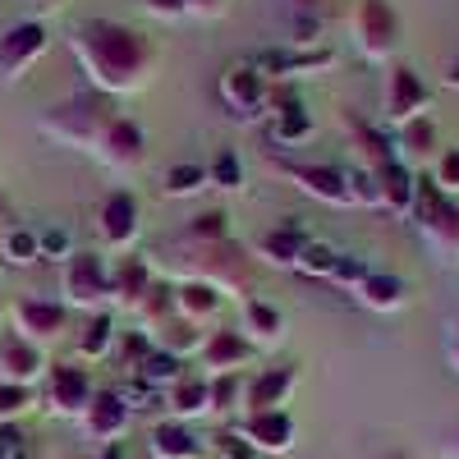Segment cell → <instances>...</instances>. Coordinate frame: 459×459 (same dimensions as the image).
<instances>
[{
  "label": "cell",
  "mask_w": 459,
  "mask_h": 459,
  "mask_svg": "<svg viewBox=\"0 0 459 459\" xmlns=\"http://www.w3.org/2000/svg\"><path fill=\"white\" fill-rule=\"evenodd\" d=\"M110 120H115L110 101L101 92H83V97H69L65 106L47 110L42 115V134H51V138L69 143V147H92L97 152V143H101Z\"/></svg>",
  "instance_id": "cell-2"
},
{
  "label": "cell",
  "mask_w": 459,
  "mask_h": 459,
  "mask_svg": "<svg viewBox=\"0 0 459 459\" xmlns=\"http://www.w3.org/2000/svg\"><path fill=\"white\" fill-rule=\"evenodd\" d=\"M0 253H5V262L14 266H28L42 257V244H37V230H23V225H10L5 239H0Z\"/></svg>",
  "instance_id": "cell-36"
},
{
  "label": "cell",
  "mask_w": 459,
  "mask_h": 459,
  "mask_svg": "<svg viewBox=\"0 0 459 459\" xmlns=\"http://www.w3.org/2000/svg\"><path fill=\"white\" fill-rule=\"evenodd\" d=\"M198 354H203L207 377H225V372H239L248 363V340H244V331H212Z\"/></svg>",
  "instance_id": "cell-21"
},
{
  "label": "cell",
  "mask_w": 459,
  "mask_h": 459,
  "mask_svg": "<svg viewBox=\"0 0 459 459\" xmlns=\"http://www.w3.org/2000/svg\"><path fill=\"white\" fill-rule=\"evenodd\" d=\"M32 404V391L19 381H0V423H14V418Z\"/></svg>",
  "instance_id": "cell-42"
},
{
  "label": "cell",
  "mask_w": 459,
  "mask_h": 459,
  "mask_svg": "<svg viewBox=\"0 0 459 459\" xmlns=\"http://www.w3.org/2000/svg\"><path fill=\"white\" fill-rule=\"evenodd\" d=\"M350 32H354V47L368 60H386L400 47V14L391 10V0H359Z\"/></svg>",
  "instance_id": "cell-5"
},
{
  "label": "cell",
  "mask_w": 459,
  "mask_h": 459,
  "mask_svg": "<svg viewBox=\"0 0 459 459\" xmlns=\"http://www.w3.org/2000/svg\"><path fill=\"white\" fill-rule=\"evenodd\" d=\"M207 175H212V184H221V188H239V184H244V170H239L235 152H221V157L207 166Z\"/></svg>",
  "instance_id": "cell-45"
},
{
  "label": "cell",
  "mask_w": 459,
  "mask_h": 459,
  "mask_svg": "<svg viewBox=\"0 0 459 459\" xmlns=\"http://www.w3.org/2000/svg\"><path fill=\"white\" fill-rule=\"evenodd\" d=\"M115 395L129 404V413H143V409H157V404H161V391H157V386H147L143 377H129Z\"/></svg>",
  "instance_id": "cell-40"
},
{
  "label": "cell",
  "mask_w": 459,
  "mask_h": 459,
  "mask_svg": "<svg viewBox=\"0 0 459 459\" xmlns=\"http://www.w3.org/2000/svg\"><path fill=\"white\" fill-rule=\"evenodd\" d=\"M216 455H221V459H257V450H253L239 432H221V437H216Z\"/></svg>",
  "instance_id": "cell-46"
},
{
  "label": "cell",
  "mask_w": 459,
  "mask_h": 459,
  "mask_svg": "<svg viewBox=\"0 0 459 459\" xmlns=\"http://www.w3.org/2000/svg\"><path fill=\"white\" fill-rule=\"evenodd\" d=\"M14 326L23 340L42 344V340H56L65 331V303H51V299H19L14 303Z\"/></svg>",
  "instance_id": "cell-18"
},
{
  "label": "cell",
  "mask_w": 459,
  "mask_h": 459,
  "mask_svg": "<svg viewBox=\"0 0 459 459\" xmlns=\"http://www.w3.org/2000/svg\"><path fill=\"white\" fill-rule=\"evenodd\" d=\"M432 92L428 83L418 79V74L409 65H395L386 74V120L391 125H409V120H423V110H428Z\"/></svg>",
  "instance_id": "cell-12"
},
{
  "label": "cell",
  "mask_w": 459,
  "mask_h": 459,
  "mask_svg": "<svg viewBox=\"0 0 459 459\" xmlns=\"http://www.w3.org/2000/svg\"><path fill=\"white\" fill-rule=\"evenodd\" d=\"M0 221H5V198H0Z\"/></svg>",
  "instance_id": "cell-55"
},
{
  "label": "cell",
  "mask_w": 459,
  "mask_h": 459,
  "mask_svg": "<svg viewBox=\"0 0 459 459\" xmlns=\"http://www.w3.org/2000/svg\"><path fill=\"white\" fill-rule=\"evenodd\" d=\"M152 340H157V350H166V354H175V359H184V354L203 350V335H198V326H194V322H184V317L161 322L157 331H152Z\"/></svg>",
  "instance_id": "cell-29"
},
{
  "label": "cell",
  "mask_w": 459,
  "mask_h": 459,
  "mask_svg": "<svg viewBox=\"0 0 459 459\" xmlns=\"http://www.w3.org/2000/svg\"><path fill=\"white\" fill-rule=\"evenodd\" d=\"M47 51V28L37 19H23V23H10L0 32V79H19V74Z\"/></svg>",
  "instance_id": "cell-11"
},
{
  "label": "cell",
  "mask_w": 459,
  "mask_h": 459,
  "mask_svg": "<svg viewBox=\"0 0 459 459\" xmlns=\"http://www.w3.org/2000/svg\"><path fill=\"white\" fill-rule=\"evenodd\" d=\"M262 79L276 74V79H303V74H322L335 65V51L331 47H272V51H257L248 60Z\"/></svg>",
  "instance_id": "cell-7"
},
{
  "label": "cell",
  "mask_w": 459,
  "mask_h": 459,
  "mask_svg": "<svg viewBox=\"0 0 459 459\" xmlns=\"http://www.w3.org/2000/svg\"><path fill=\"white\" fill-rule=\"evenodd\" d=\"M69 47H74L83 74L92 79V88L101 97L134 92V88H143L152 79V69H157V47H152L138 28H125L115 19L79 23L74 37H69Z\"/></svg>",
  "instance_id": "cell-1"
},
{
  "label": "cell",
  "mask_w": 459,
  "mask_h": 459,
  "mask_svg": "<svg viewBox=\"0 0 459 459\" xmlns=\"http://www.w3.org/2000/svg\"><path fill=\"white\" fill-rule=\"evenodd\" d=\"M170 308H175V290L152 285V290L143 294V303H134V317H138V322L147 326V335H152L161 322H170Z\"/></svg>",
  "instance_id": "cell-34"
},
{
  "label": "cell",
  "mask_w": 459,
  "mask_h": 459,
  "mask_svg": "<svg viewBox=\"0 0 459 459\" xmlns=\"http://www.w3.org/2000/svg\"><path fill=\"white\" fill-rule=\"evenodd\" d=\"M0 459H37V446L14 423H0Z\"/></svg>",
  "instance_id": "cell-41"
},
{
  "label": "cell",
  "mask_w": 459,
  "mask_h": 459,
  "mask_svg": "<svg viewBox=\"0 0 459 459\" xmlns=\"http://www.w3.org/2000/svg\"><path fill=\"white\" fill-rule=\"evenodd\" d=\"M308 134H313V115L303 110L299 101H285V106L276 110V120H272V143L294 147V143H303Z\"/></svg>",
  "instance_id": "cell-30"
},
{
  "label": "cell",
  "mask_w": 459,
  "mask_h": 459,
  "mask_svg": "<svg viewBox=\"0 0 459 459\" xmlns=\"http://www.w3.org/2000/svg\"><path fill=\"white\" fill-rule=\"evenodd\" d=\"M175 308H179L184 322L203 326L207 317L221 313V290L207 285V281H179V285H175Z\"/></svg>",
  "instance_id": "cell-24"
},
{
  "label": "cell",
  "mask_w": 459,
  "mask_h": 459,
  "mask_svg": "<svg viewBox=\"0 0 459 459\" xmlns=\"http://www.w3.org/2000/svg\"><path fill=\"white\" fill-rule=\"evenodd\" d=\"M281 170H285L308 198H317V203H326V207H354L350 175H344V170H335V166H308V161H281Z\"/></svg>",
  "instance_id": "cell-9"
},
{
  "label": "cell",
  "mask_w": 459,
  "mask_h": 459,
  "mask_svg": "<svg viewBox=\"0 0 459 459\" xmlns=\"http://www.w3.org/2000/svg\"><path fill=\"white\" fill-rule=\"evenodd\" d=\"M0 368H5V381H19V386H32L37 377H42L47 359H42V344L23 340L19 331H10L0 340Z\"/></svg>",
  "instance_id": "cell-19"
},
{
  "label": "cell",
  "mask_w": 459,
  "mask_h": 459,
  "mask_svg": "<svg viewBox=\"0 0 459 459\" xmlns=\"http://www.w3.org/2000/svg\"><path fill=\"white\" fill-rule=\"evenodd\" d=\"M413 221H418V230H423L428 248H432L441 262H459V203L446 198L428 175H418Z\"/></svg>",
  "instance_id": "cell-3"
},
{
  "label": "cell",
  "mask_w": 459,
  "mask_h": 459,
  "mask_svg": "<svg viewBox=\"0 0 459 459\" xmlns=\"http://www.w3.org/2000/svg\"><path fill=\"white\" fill-rule=\"evenodd\" d=\"M244 409V372L207 377V413H235Z\"/></svg>",
  "instance_id": "cell-31"
},
{
  "label": "cell",
  "mask_w": 459,
  "mask_h": 459,
  "mask_svg": "<svg viewBox=\"0 0 459 459\" xmlns=\"http://www.w3.org/2000/svg\"><path fill=\"white\" fill-rule=\"evenodd\" d=\"M147 459H152V455H147Z\"/></svg>",
  "instance_id": "cell-57"
},
{
  "label": "cell",
  "mask_w": 459,
  "mask_h": 459,
  "mask_svg": "<svg viewBox=\"0 0 459 459\" xmlns=\"http://www.w3.org/2000/svg\"><path fill=\"white\" fill-rule=\"evenodd\" d=\"M184 239H198V244H216V239H230V225H225V212H203L188 221Z\"/></svg>",
  "instance_id": "cell-39"
},
{
  "label": "cell",
  "mask_w": 459,
  "mask_h": 459,
  "mask_svg": "<svg viewBox=\"0 0 459 459\" xmlns=\"http://www.w3.org/2000/svg\"><path fill=\"white\" fill-rule=\"evenodd\" d=\"M285 335V317L281 308L262 299H244V340H257V344H276Z\"/></svg>",
  "instance_id": "cell-26"
},
{
  "label": "cell",
  "mask_w": 459,
  "mask_h": 459,
  "mask_svg": "<svg viewBox=\"0 0 459 459\" xmlns=\"http://www.w3.org/2000/svg\"><path fill=\"white\" fill-rule=\"evenodd\" d=\"M335 262H340V253H335L331 244L313 239L308 248L299 253V262H294V272H299V276H308V281H331V272H335Z\"/></svg>",
  "instance_id": "cell-35"
},
{
  "label": "cell",
  "mask_w": 459,
  "mask_h": 459,
  "mask_svg": "<svg viewBox=\"0 0 459 459\" xmlns=\"http://www.w3.org/2000/svg\"><path fill=\"white\" fill-rule=\"evenodd\" d=\"M400 147L409 152V157H428V152L437 147V129L428 125V115H423V120L400 125Z\"/></svg>",
  "instance_id": "cell-38"
},
{
  "label": "cell",
  "mask_w": 459,
  "mask_h": 459,
  "mask_svg": "<svg viewBox=\"0 0 459 459\" xmlns=\"http://www.w3.org/2000/svg\"><path fill=\"white\" fill-rule=\"evenodd\" d=\"M313 244V235L303 230L299 221H285V225H276V230H266V235L257 239V257H266L272 266H294L299 262V253Z\"/></svg>",
  "instance_id": "cell-22"
},
{
  "label": "cell",
  "mask_w": 459,
  "mask_h": 459,
  "mask_svg": "<svg viewBox=\"0 0 459 459\" xmlns=\"http://www.w3.org/2000/svg\"><path fill=\"white\" fill-rule=\"evenodd\" d=\"M65 299L74 308H101L106 299H115L110 266L97 253H69L65 262Z\"/></svg>",
  "instance_id": "cell-6"
},
{
  "label": "cell",
  "mask_w": 459,
  "mask_h": 459,
  "mask_svg": "<svg viewBox=\"0 0 459 459\" xmlns=\"http://www.w3.org/2000/svg\"><path fill=\"white\" fill-rule=\"evenodd\" d=\"M32 5H60V0H32Z\"/></svg>",
  "instance_id": "cell-54"
},
{
  "label": "cell",
  "mask_w": 459,
  "mask_h": 459,
  "mask_svg": "<svg viewBox=\"0 0 459 459\" xmlns=\"http://www.w3.org/2000/svg\"><path fill=\"white\" fill-rule=\"evenodd\" d=\"M184 253H194V257H179L175 262V272L184 281H207V285H244L248 276V257L235 239H216V244H198V239H179Z\"/></svg>",
  "instance_id": "cell-4"
},
{
  "label": "cell",
  "mask_w": 459,
  "mask_h": 459,
  "mask_svg": "<svg viewBox=\"0 0 459 459\" xmlns=\"http://www.w3.org/2000/svg\"><path fill=\"white\" fill-rule=\"evenodd\" d=\"M134 377H143L147 386H157V391H170L175 381L184 377V359H175V354H166V350H152V354L138 363Z\"/></svg>",
  "instance_id": "cell-32"
},
{
  "label": "cell",
  "mask_w": 459,
  "mask_h": 459,
  "mask_svg": "<svg viewBox=\"0 0 459 459\" xmlns=\"http://www.w3.org/2000/svg\"><path fill=\"white\" fill-rule=\"evenodd\" d=\"M432 184L441 188L446 198H450V194H459V147H446V152H441V161H437V175H432Z\"/></svg>",
  "instance_id": "cell-44"
},
{
  "label": "cell",
  "mask_w": 459,
  "mask_h": 459,
  "mask_svg": "<svg viewBox=\"0 0 459 459\" xmlns=\"http://www.w3.org/2000/svg\"><path fill=\"white\" fill-rule=\"evenodd\" d=\"M147 10L157 19H184L188 14V0H147Z\"/></svg>",
  "instance_id": "cell-48"
},
{
  "label": "cell",
  "mask_w": 459,
  "mask_h": 459,
  "mask_svg": "<svg viewBox=\"0 0 459 459\" xmlns=\"http://www.w3.org/2000/svg\"><path fill=\"white\" fill-rule=\"evenodd\" d=\"M368 272H372V266H368L363 257H350V253H340V262H335V272H331V285H344V290H359V285L368 281Z\"/></svg>",
  "instance_id": "cell-43"
},
{
  "label": "cell",
  "mask_w": 459,
  "mask_h": 459,
  "mask_svg": "<svg viewBox=\"0 0 459 459\" xmlns=\"http://www.w3.org/2000/svg\"><path fill=\"white\" fill-rule=\"evenodd\" d=\"M299 386V368H262L253 381H244V413L285 409Z\"/></svg>",
  "instance_id": "cell-15"
},
{
  "label": "cell",
  "mask_w": 459,
  "mask_h": 459,
  "mask_svg": "<svg viewBox=\"0 0 459 459\" xmlns=\"http://www.w3.org/2000/svg\"><path fill=\"white\" fill-rule=\"evenodd\" d=\"M97 230H101L106 248H129L138 239V198L129 194V188H115V194L101 203Z\"/></svg>",
  "instance_id": "cell-14"
},
{
  "label": "cell",
  "mask_w": 459,
  "mask_h": 459,
  "mask_svg": "<svg viewBox=\"0 0 459 459\" xmlns=\"http://www.w3.org/2000/svg\"><path fill=\"white\" fill-rule=\"evenodd\" d=\"M230 10V0H188V14H207V19H216V14H225Z\"/></svg>",
  "instance_id": "cell-49"
},
{
  "label": "cell",
  "mask_w": 459,
  "mask_h": 459,
  "mask_svg": "<svg viewBox=\"0 0 459 459\" xmlns=\"http://www.w3.org/2000/svg\"><path fill=\"white\" fill-rule=\"evenodd\" d=\"M413 194H418V175L400 157L377 170V207H391L395 216H413Z\"/></svg>",
  "instance_id": "cell-20"
},
{
  "label": "cell",
  "mask_w": 459,
  "mask_h": 459,
  "mask_svg": "<svg viewBox=\"0 0 459 459\" xmlns=\"http://www.w3.org/2000/svg\"><path fill=\"white\" fill-rule=\"evenodd\" d=\"M239 437H244L257 455H285V450H294V418H290V409L244 413V418H239Z\"/></svg>",
  "instance_id": "cell-10"
},
{
  "label": "cell",
  "mask_w": 459,
  "mask_h": 459,
  "mask_svg": "<svg viewBox=\"0 0 459 459\" xmlns=\"http://www.w3.org/2000/svg\"><path fill=\"white\" fill-rule=\"evenodd\" d=\"M166 404H170V413L179 418H198V413H207V377H179L175 386L166 391Z\"/></svg>",
  "instance_id": "cell-28"
},
{
  "label": "cell",
  "mask_w": 459,
  "mask_h": 459,
  "mask_svg": "<svg viewBox=\"0 0 459 459\" xmlns=\"http://www.w3.org/2000/svg\"><path fill=\"white\" fill-rule=\"evenodd\" d=\"M450 363H455V372H459V340L450 344Z\"/></svg>",
  "instance_id": "cell-53"
},
{
  "label": "cell",
  "mask_w": 459,
  "mask_h": 459,
  "mask_svg": "<svg viewBox=\"0 0 459 459\" xmlns=\"http://www.w3.org/2000/svg\"><path fill=\"white\" fill-rule=\"evenodd\" d=\"M207 184H212V175H207V166H198V161L170 166V170H166V179H161V188H166L170 198H194V194H203Z\"/></svg>",
  "instance_id": "cell-33"
},
{
  "label": "cell",
  "mask_w": 459,
  "mask_h": 459,
  "mask_svg": "<svg viewBox=\"0 0 459 459\" xmlns=\"http://www.w3.org/2000/svg\"><path fill=\"white\" fill-rule=\"evenodd\" d=\"M110 344H115V322H110L106 313L88 317V326H83V335H79V354H83V359H106Z\"/></svg>",
  "instance_id": "cell-37"
},
{
  "label": "cell",
  "mask_w": 459,
  "mask_h": 459,
  "mask_svg": "<svg viewBox=\"0 0 459 459\" xmlns=\"http://www.w3.org/2000/svg\"><path fill=\"white\" fill-rule=\"evenodd\" d=\"M101 459H129V455H125V441H110V446L101 450Z\"/></svg>",
  "instance_id": "cell-51"
},
{
  "label": "cell",
  "mask_w": 459,
  "mask_h": 459,
  "mask_svg": "<svg viewBox=\"0 0 459 459\" xmlns=\"http://www.w3.org/2000/svg\"><path fill=\"white\" fill-rule=\"evenodd\" d=\"M143 152H147V138H143V129L129 120V115H115V120L106 125V134H101V143H97V157L106 166H115V170L138 166Z\"/></svg>",
  "instance_id": "cell-16"
},
{
  "label": "cell",
  "mask_w": 459,
  "mask_h": 459,
  "mask_svg": "<svg viewBox=\"0 0 459 459\" xmlns=\"http://www.w3.org/2000/svg\"><path fill=\"white\" fill-rule=\"evenodd\" d=\"M92 377L74 363H56L51 368V413L60 418H83L88 404H92Z\"/></svg>",
  "instance_id": "cell-13"
},
{
  "label": "cell",
  "mask_w": 459,
  "mask_h": 459,
  "mask_svg": "<svg viewBox=\"0 0 459 459\" xmlns=\"http://www.w3.org/2000/svg\"><path fill=\"white\" fill-rule=\"evenodd\" d=\"M446 83H450V88H459V60H455V65L446 69Z\"/></svg>",
  "instance_id": "cell-52"
},
{
  "label": "cell",
  "mask_w": 459,
  "mask_h": 459,
  "mask_svg": "<svg viewBox=\"0 0 459 459\" xmlns=\"http://www.w3.org/2000/svg\"><path fill=\"white\" fill-rule=\"evenodd\" d=\"M441 455H446V459H459V428H455V432H446V441H441Z\"/></svg>",
  "instance_id": "cell-50"
},
{
  "label": "cell",
  "mask_w": 459,
  "mask_h": 459,
  "mask_svg": "<svg viewBox=\"0 0 459 459\" xmlns=\"http://www.w3.org/2000/svg\"><path fill=\"white\" fill-rule=\"evenodd\" d=\"M0 381H5V368H0Z\"/></svg>",
  "instance_id": "cell-56"
},
{
  "label": "cell",
  "mask_w": 459,
  "mask_h": 459,
  "mask_svg": "<svg viewBox=\"0 0 459 459\" xmlns=\"http://www.w3.org/2000/svg\"><path fill=\"white\" fill-rule=\"evenodd\" d=\"M152 459H203V437L194 428H184L179 418H170V423H157V432H152Z\"/></svg>",
  "instance_id": "cell-23"
},
{
  "label": "cell",
  "mask_w": 459,
  "mask_h": 459,
  "mask_svg": "<svg viewBox=\"0 0 459 459\" xmlns=\"http://www.w3.org/2000/svg\"><path fill=\"white\" fill-rule=\"evenodd\" d=\"M221 101L235 120H257L266 110V79L253 65H230L221 74Z\"/></svg>",
  "instance_id": "cell-8"
},
{
  "label": "cell",
  "mask_w": 459,
  "mask_h": 459,
  "mask_svg": "<svg viewBox=\"0 0 459 459\" xmlns=\"http://www.w3.org/2000/svg\"><path fill=\"white\" fill-rule=\"evenodd\" d=\"M37 244H42V257H65V262H69V230L51 225V230H42V235H37Z\"/></svg>",
  "instance_id": "cell-47"
},
{
  "label": "cell",
  "mask_w": 459,
  "mask_h": 459,
  "mask_svg": "<svg viewBox=\"0 0 459 459\" xmlns=\"http://www.w3.org/2000/svg\"><path fill=\"white\" fill-rule=\"evenodd\" d=\"M354 294H359L363 308H372V313H395V308H404V281L391 276V272H368V281H363Z\"/></svg>",
  "instance_id": "cell-25"
},
{
  "label": "cell",
  "mask_w": 459,
  "mask_h": 459,
  "mask_svg": "<svg viewBox=\"0 0 459 459\" xmlns=\"http://www.w3.org/2000/svg\"><path fill=\"white\" fill-rule=\"evenodd\" d=\"M110 281H115V299L120 303H143V294L152 290V262H143V257H125L120 262V272H110Z\"/></svg>",
  "instance_id": "cell-27"
},
{
  "label": "cell",
  "mask_w": 459,
  "mask_h": 459,
  "mask_svg": "<svg viewBox=\"0 0 459 459\" xmlns=\"http://www.w3.org/2000/svg\"><path fill=\"white\" fill-rule=\"evenodd\" d=\"M129 423H134V413H129V404H125L120 395H115V391H97V395H92V404H88V413H83L88 437H92V441H101V446L120 441V437L129 432Z\"/></svg>",
  "instance_id": "cell-17"
}]
</instances>
